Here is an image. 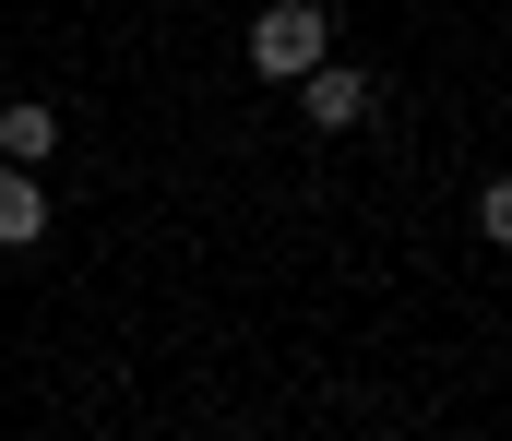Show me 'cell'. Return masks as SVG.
I'll use <instances>...</instances> for the list:
<instances>
[{"instance_id":"cell-1","label":"cell","mask_w":512,"mask_h":441,"mask_svg":"<svg viewBox=\"0 0 512 441\" xmlns=\"http://www.w3.org/2000/svg\"><path fill=\"white\" fill-rule=\"evenodd\" d=\"M322 48H334V0H262L251 36H239V60H251L262 84H298Z\"/></svg>"},{"instance_id":"cell-2","label":"cell","mask_w":512,"mask_h":441,"mask_svg":"<svg viewBox=\"0 0 512 441\" xmlns=\"http://www.w3.org/2000/svg\"><path fill=\"white\" fill-rule=\"evenodd\" d=\"M370 108H382V84H370L358 60H334V48H322V60L298 72V120H310V132H358Z\"/></svg>"},{"instance_id":"cell-3","label":"cell","mask_w":512,"mask_h":441,"mask_svg":"<svg viewBox=\"0 0 512 441\" xmlns=\"http://www.w3.org/2000/svg\"><path fill=\"white\" fill-rule=\"evenodd\" d=\"M48 155H60V108L48 96H12L0 108V167H48Z\"/></svg>"},{"instance_id":"cell-4","label":"cell","mask_w":512,"mask_h":441,"mask_svg":"<svg viewBox=\"0 0 512 441\" xmlns=\"http://www.w3.org/2000/svg\"><path fill=\"white\" fill-rule=\"evenodd\" d=\"M48 239V191H36V167H0V251H36Z\"/></svg>"},{"instance_id":"cell-5","label":"cell","mask_w":512,"mask_h":441,"mask_svg":"<svg viewBox=\"0 0 512 441\" xmlns=\"http://www.w3.org/2000/svg\"><path fill=\"white\" fill-rule=\"evenodd\" d=\"M477 239L512 251V179H477Z\"/></svg>"}]
</instances>
